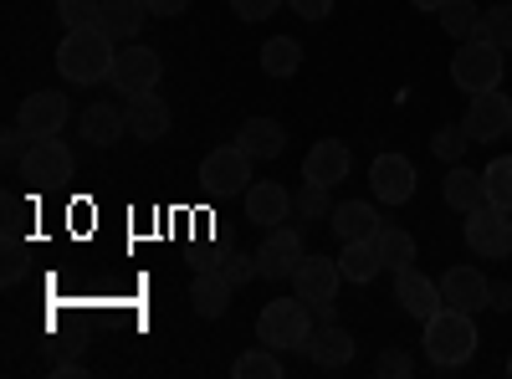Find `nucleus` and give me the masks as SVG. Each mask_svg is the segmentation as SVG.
<instances>
[{"label": "nucleus", "mask_w": 512, "mask_h": 379, "mask_svg": "<svg viewBox=\"0 0 512 379\" xmlns=\"http://www.w3.org/2000/svg\"><path fill=\"white\" fill-rule=\"evenodd\" d=\"M441 200L456 210V216H472L477 205H487V185L477 170H466V164H451V175L441 185Z\"/></svg>", "instance_id": "nucleus-24"}, {"label": "nucleus", "mask_w": 512, "mask_h": 379, "mask_svg": "<svg viewBox=\"0 0 512 379\" xmlns=\"http://www.w3.org/2000/svg\"><path fill=\"white\" fill-rule=\"evenodd\" d=\"M313 318H318V323H338V308H333V303H313Z\"/></svg>", "instance_id": "nucleus-44"}, {"label": "nucleus", "mask_w": 512, "mask_h": 379, "mask_svg": "<svg viewBox=\"0 0 512 379\" xmlns=\"http://www.w3.org/2000/svg\"><path fill=\"white\" fill-rule=\"evenodd\" d=\"M502 47H492V41H482V36H472V41H461L456 47V57H451V82L472 98V93H492V88H502Z\"/></svg>", "instance_id": "nucleus-4"}, {"label": "nucleus", "mask_w": 512, "mask_h": 379, "mask_svg": "<svg viewBox=\"0 0 512 379\" xmlns=\"http://www.w3.org/2000/svg\"><path fill=\"white\" fill-rule=\"evenodd\" d=\"M395 303H400V313H410V318H431L436 308H446L441 303V282H431L420 267H405V272H395Z\"/></svg>", "instance_id": "nucleus-17"}, {"label": "nucleus", "mask_w": 512, "mask_h": 379, "mask_svg": "<svg viewBox=\"0 0 512 379\" xmlns=\"http://www.w3.org/2000/svg\"><path fill=\"white\" fill-rule=\"evenodd\" d=\"M415 164L405 159V154H379L374 164H369V190H374V200H384V205H405V200H415Z\"/></svg>", "instance_id": "nucleus-11"}, {"label": "nucleus", "mask_w": 512, "mask_h": 379, "mask_svg": "<svg viewBox=\"0 0 512 379\" xmlns=\"http://www.w3.org/2000/svg\"><path fill=\"white\" fill-rule=\"evenodd\" d=\"M159 77H164V57L154 47H139V41H128L113 62V88L123 98H139V93H159Z\"/></svg>", "instance_id": "nucleus-6"}, {"label": "nucleus", "mask_w": 512, "mask_h": 379, "mask_svg": "<svg viewBox=\"0 0 512 379\" xmlns=\"http://www.w3.org/2000/svg\"><path fill=\"white\" fill-rule=\"evenodd\" d=\"M338 267H344V282L369 287V282L384 272V257H379L374 241H344V251H338Z\"/></svg>", "instance_id": "nucleus-25"}, {"label": "nucleus", "mask_w": 512, "mask_h": 379, "mask_svg": "<svg viewBox=\"0 0 512 379\" xmlns=\"http://www.w3.org/2000/svg\"><path fill=\"white\" fill-rule=\"evenodd\" d=\"M425 359H431L436 369H461L466 359L477 354V323L472 313H461V308H436L431 318H425Z\"/></svg>", "instance_id": "nucleus-2"}, {"label": "nucleus", "mask_w": 512, "mask_h": 379, "mask_svg": "<svg viewBox=\"0 0 512 379\" xmlns=\"http://www.w3.org/2000/svg\"><path fill=\"white\" fill-rule=\"evenodd\" d=\"M374 246H379V257H384V267H390V272H405V267H415V257H420L415 236L400 231V226H379Z\"/></svg>", "instance_id": "nucleus-27"}, {"label": "nucleus", "mask_w": 512, "mask_h": 379, "mask_svg": "<svg viewBox=\"0 0 512 379\" xmlns=\"http://www.w3.org/2000/svg\"><path fill=\"white\" fill-rule=\"evenodd\" d=\"M410 6H415V11H425V16H436V11L446 6V0H410Z\"/></svg>", "instance_id": "nucleus-45"}, {"label": "nucleus", "mask_w": 512, "mask_h": 379, "mask_svg": "<svg viewBox=\"0 0 512 379\" xmlns=\"http://www.w3.org/2000/svg\"><path fill=\"white\" fill-rule=\"evenodd\" d=\"M303 354L313 359V369H349L354 364V333L338 323H318L313 339L303 344Z\"/></svg>", "instance_id": "nucleus-18"}, {"label": "nucleus", "mask_w": 512, "mask_h": 379, "mask_svg": "<svg viewBox=\"0 0 512 379\" xmlns=\"http://www.w3.org/2000/svg\"><path fill=\"white\" fill-rule=\"evenodd\" d=\"M277 6L282 0H231V11L241 21H267V16H277Z\"/></svg>", "instance_id": "nucleus-39"}, {"label": "nucleus", "mask_w": 512, "mask_h": 379, "mask_svg": "<svg viewBox=\"0 0 512 379\" xmlns=\"http://www.w3.org/2000/svg\"><path fill=\"white\" fill-rule=\"evenodd\" d=\"M221 272L231 277V287H246L251 277H262L256 272V251H231V257H221Z\"/></svg>", "instance_id": "nucleus-36"}, {"label": "nucleus", "mask_w": 512, "mask_h": 379, "mask_svg": "<svg viewBox=\"0 0 512 379\" xmlns=\"http://www.w3.org/2000/svg\"><path fill=\"white\" fill-rule=\"evenodd\" d=\"M477 36L492 41V47H502V52H512V0H502V6H487V11H482Z\"/></svg>", "instance_id": "nucleus-32"}, {"label": "nucleus", "mask_w": 512, "mask_h": 379, "mask_svg": "<svg viewBox=\"0 0 512 379\" xmlns=\"http://www.w3.org/2000/svg\"><path fill=\"white\" fill-rule=\"evenodd\" d=\"M313 339V308L297 298H272L262 313H256V344H267V349H277V354H287V349H303Z\"/></svg>", "instance_id": "nucleus-3"}, {"label": "nucleus", "mask_w": 512, "mask_h": 379, "mask_svg": "<svg viewBox=\"0 0 512 379\" xmlns=\"http://www.w3.org/2000/svg\"><path fill=\"white\" fill-rule=\"evenodd\" d=\"M487 308H492V313H507V308H512V282H492Z\"/></svg>", "instance_id": "nucleus-42"}, {"label": "nucleus", "mask_w": 512, "mask_h": 379, "mask_svg": "<svg viewBox=\"0 0 512 379\" xmlns=\"http://www.w3.org/2000/svg\"><path fill=\"white\" fill-rule=\"evenodd\" d=\"M169 123H175V113H169V103L159 93H139V98H128V134L154 144L169 134Z\"/></svg>", "instance_id": "nucleus-20"}, {"label": "nucleus", "mask_w": 512, "mask_h": 379, "mask_svg": "<svg viewBox=\"0 0 512 379\" xmlns=\"http://www.w3.org/2000/svg\"><path fill=\"white\" fill-rule=\"evenodd\" d=\"M472 149V139H466V129L461 123H441V129L431 134V154L436 159H446V164H461V154Z\"/></svg>", "instance_id": "nucleus-33"}, {"label": "nucleus", "mask_w": 512, "mask_h": 379, "mask_svg": "<svg viewBox=\"0 0 512 379\" xmlns=\"http://www.w3.org/2000/svg\"><path fill=\"white\" fill-rule=\"evenodd\" d=\"M26 139H31V134L21 129V123H11V129H6V134H0V154H6L11 164H21V159H26V149H31Z\"/></svg>", "instance_id": "nucleus-38"}, {"label": "nucleus", "mask_w": 512, "mask_h": 379, "mask_svg": "<svg viewBox=\"0 0 512 379\" xmlns=\"http://www.w3.org/2000/svg\"><path fill=\"white\" fill-rule=\"evenodd\" d=\"M231 277L221 272V267H200L195 272V282H190V308L200 313V318H221L226 308H231Z\"/></svg>", "instance_id": "nucleus-21"}, {"label": "nucleus", "mask_w": 512, "mask_h": 379, "mask_svg": "<svg viewBox=\"0 0 512 379\" xmlns=\"http://www.w3.org/2000/svg\"><path fill=\"white\" fill-rule=\"evenodd\" d=\"M349 164H354V154H349L344 139H318V144L303 154V180L333 190L338 180H349Z\"/></svg>", "instance_id": "nucleus-16"}, {"label": "nucleus", "mask_w": 512, "mask_h": 379, "mask_svg": "<svg viewBox=\"0 0 512 379\" xmlns=\"http://www.w3.org/2000/svg\"><path fill=\"white\" fill-rule=\"evenodd\" d=\"M21 180L31 185H57V180H72V149L62 139H36L21 159Z\"/></svg>", "instance_id": "nucleus-14"}, {"label": "nucleus", "mask_w": 512, "mask_h": 379, "mask_svg": "<svg viewBox=\"0 0 512 379\" xmlns=\"http://www.w3.org/2000/svg\"><path fill=\"white\" fill-rule=\"evenodd\" d=\"M144 11H149L154 21H169V16H185L190 0H144Z\"/></svg>", "instance_id": "nucleus-41"}, {"label": "nucleus", "mask_w": 512, "mask_h": 379, "mask_svg": "<svg viewBox=\"0 0 512 379\" xmlns=\"http://www.w3.org/2000/svg\"><path fill=\"white\" fill-rule=\"evenodd\" d=\"M507 374H512V354H507Z\"/></svg>", "instance_id": "nucleus-46"}, {"label": "nucleus", "mask_w": 512, "mask_h": 379, "mask_svg": "<svg viewBox=\"0 0 512 379\" xmlns=\"http://www.w3.org/2000/svg\"><path fill=\"white\" fill-rule=\"evenodd\" d=\"M144 21H149L144 0H103V16H98V26H103L113 41H134V36L144 31Z\"/></svg>", "instance_id": "nucleus-26"}, {"label": "nucleus", "mask_w": 512, "mask_h": 379, "mask_svg": "<svg viewBox=\"0 0 512 379\" xmlns=\"http://www.w3.org/2000/svg\"><path fill=\"white\" fill-rule=\"evenodd\" d=\"M303 257H308L303 231L297 226H272L262 236V246H256V272H262L267 282H292V272H297Z\"/></svg>", "instance_id": "nucleus-8"}, {"label": "nucleus", "mask_w": 512, "mask_h": 379, "mask_svg": "<svg viewBox=\"0 0 512 379\" xmlns=\"http://www.w3.org/2000/svg\"><path fill=\"white\" fill-rule=\"evenodd\" d=\"M77 134L88 139L93 149H108L128 134V108H113V103H88L77 118Z\"/></svg>", "instance_id": "nucleus-19"}, {"label": "nucleus", "mask_w": 512, "mask_h": 379, "mask_svg": "<svg viewBox=\"0 0 512 379\" xmlns=\"http://www.w3.org/2000/svg\"><path fill=\"white\" fill-rule=\"evenodd\" d=\"M118 41L103 31V26H77L62 36L57 47V72L72 82V88H93V82H108L113 77V62H118Z\"/></svg>", "instance_id": "nucleus-1"}, {"label": "nucleus", "mask_w": 512, "mask_h": 379, "mask_svg": "<svg viewBox=\"0 0 512 379\" xmlns=\"http://www.w3.org/2000/svg\"><path fill=\"white\" fill-rule=\"evenodd\" d=\"M507 139H512V129H507Z\"/></svg>", "instance_id": "nucleus-47"}, {"label": "nucleus", "mask_w": 512, "mask_h": 379, "mask_svg": "<svg viewBox=\"0 0 512 379\" xmlns=\"http://www.w3.org/2000/svg\"><path fill=\"white\" fill-rule=\"evenodd\" d=\"M287 216H297V195L282 190L277 180H251V190H246V221L262 226V231H272V226H282Z\"/></svg>", "instance_id": "nucleus-13"}, {"label": "nucleus", "mask_w": 512, "mask_h": 379, "mask_svg": "<svg viewBox=\"0 0 512 379\" xmlns=\"http://www.w3.org/2000/svg\"><path fill=\"white\" fill-rule=\"evenodd\" d=\"M461 236H466V251H472V257H482V262H502V257H512V210L477 205L472 216H466Z\"/></svg>", "instance_id": "nucleus-5"}, {"label": "nucleus", "mask_w": 512, "mask_h": 379, "mask_svg": "<svg viewBox=\"0 0 512 379\" xmlns=\"http://www.w3.org/2000/svg\"><path fill=\"white\" fill-rule=\"evenodd\" d=\"M338 287H344V267H338V257H323V251H308V257L297 262V272H292V292L308 308L313 303H333Z\"/></svg>", "instance_id": "nucleus-10"}, {"label": "nucleus", "mask_w": 512, "mask_h": 379, "mask_svg": "<svg viewBox=\"0 0 512 379\" xmlns=\"http://www.w3.org/2000/svg\"><path fill=\"white\" fill-rule=\"evenodd\" d=\"M231 374H236V379H282V354L267 349V344H256V349H246V354L231 364Z\"/></svg>", "instance_id": "nucleus-30"}, {"label": "nucleus", "mask_w": 512, "mask_h": 379, "mask_svg": "<svg viewBox=\"0 0 512 379\" xmlns=\"http://www.w3.org/2000/svg\"><path fill=\"white\" fill-rule=\"evenodd\" d=\"M461 129H466V139H472V144L507 139V129H512V98H507L502 88H492V93H472Z\"/></svg>", "instance_id": "nucleus-9"}, {"label": "nucleus", "mask_w": 512, "mask_h": 379, "mask_svg": "<svg viewBox=\"0 0 512 379\" xmlns=\"http://www.w3.org/2000/svg\"><path fill=\"white\" fill-rule=\"evenodd\" d=\"M67 98L62 93H31V98H21V113H16V123L31 134V139H57L62 129H67Z\"/></svg>", "instance_id": "nucleus-15"}, {"label": "nucleus", "mask_w": 512, "mask_h": 379, "mask_svg": "<svg viewBox=\"0 0 512 379\" xmlns=\"http://www.w3.org/2000/svg\"><path fill=\"white\" fill-rule=\"evenodd\" d=\"M482 185H487V205L512 210V154H502V159L487 164V170H482Z\"/></svg>", "instance_id": "nucleus-31"}, {"label": "nucleus", "mask_w": 512, "mask_h": 379, "mask_svg": "<svg viewBox=\"0 0 512 379\" xmlns=\"http://www.w3.org/2000/svg\"><path fill=\"white\" fill-rule=\"evenodd\" d=\"M328 226H333L338 241H374L384 221H379V210L369 200H344V205H333Z\"/></svg>", "instance_id": "nucleus-22"}, {"label": "nucleus", "mask_w": 512, "mask_h": 379, "mask_svg": "<svg viewBox=\"0 0 512 379\" xmlns=\"http://www.w3.org/2000/svg\"><path fill=\"white\" fill-rule=\"evenodd\" d=\"M98 16H103V0H57V21H62L67 31L98 26Z\"/></svg>", "instance_id": "nucleus-35"}, {"label": "nucleus", "mask_w": 512, "mask_h": 379, "mask_svg": "<svg viewBox=\"0 0 512 379\" xmlns=\"http://www.w3.org/2000/svg\"><path fill=\"white\" fill-rule=\"evenodd\" d=\"M236 144L251 154V159H277L287 149V129L277 118H246L241 129H236Z\"/></svg>", "instance_id": "nucleus-23"}, {"label": "nucleus", "mask_w": 512, "mask_h": 379, "mask_svg": "<svg viewBox=\"0 0 512 379\" xmlns=\"http://www.w3.org/2000/svg\"><path fill=\"white\" fill-rule=\"evenodd\" d=\"M297 67H303V41H297V36H272V41H262V72H267V77H292Z\"/></svg>", "instance_id": "nucleus-28"}, {"label": "nucleus", "mask_w": 512, "mask_h": 379, "mask_svg": "<svg viewBox=\"0 0 512 379\" xmlns=\"http://www.w3.org/2000/svg\"><path fill=\"white\" fill-rule=\"evenodd\" d=\"M251 154L241 149V144H221V149H210L205 159H200V185L205 190H216V195H246L251 190Z\"/></svg>", "instance_id": "nucleus-7"}, {"label": "nucleus", "mask_w": 512, "mask_h": 379, "mask_svg": "<svg viewBox=\"0 0 512 379\" xmlns=\"http://www.w3.org/2000/svg\"><path fill=\"white\" fill-rule=\"evenodd\" d=\"M287 6L303 16V21H328L333 16V0H287Z\"/></svg>", "instance_id": "nucleus-40"}, {"label": "nucleus", "mask_w": 512, "mask_h": 379, "mask_svg": "<svg viewBox=\"0 0 512 379\" xmlns=\"http://www.w3.org/2000/svg\"><path fill=\"white\" fill-rule=\"evenodd\" d=\"M26 277V257H21V251H11V257H6V287H16Z\"/></svg>", "instance_id": "nucleus-43"}, {"label": "nucleus", "mask_w": 512, "mask_h": 379, "mask_svg": "<svg viewBox=\"0 0 512 379\" xmlns=\"http://www.w3.org/2000/svg\"><path fill=\"white\" fill-rule=\"evenodd\" d=\"M297 216H303V221H328V216H333L328 185H313V180H303V190H297Z\"/></svg>", "instance_id": "nucleus-34"}, {"label": "nucleus", "mask_w": 512, "mask_h": 379, "mask_svg": "<svg viewBox=\"0 0 512 379\" xmlns=\"http://www.w3.org/2000/svg\"><path fill=\"white\" fill-rule=\"evenodd\" d=\"M374 374H384V379H405V374H415V359L405 354V349H384L379 359H374Z\"/></svg>", "instance_id": "nucleus-37"}, {"label": "nucleus", "mask_w": 512, "mask_h": 379, "mask_svg": "<svg viewBox=\"0 0 512 379\" xmlns=\"http://www.w3.org/2000/svg\"><path fill=\"white\" fill-rule=\"evenodd\" d=\"M487 292H492V282H487L482 267H472V262H456V267L441 272V303H446V308L482 313V308H487Z\"/></svg>", "instance_id": "nucleus-12"}, {"label": "nucleus", "mask_w": 512, "mask_h": 379, "mask_svg": "<svg viewBox=\"0 0 512 379\" xmlns=\"http://www.w3.org/2000/svg\"><path fill=\"white\" fill-rule=\"evenodd\" d=\"M436 16H441V31H446V36H456V41H472V36H477V26H482V11L472 6V0H446V6H441Z\"/></svg>", "instance_id": "nucleus-29"}]
</instances>
